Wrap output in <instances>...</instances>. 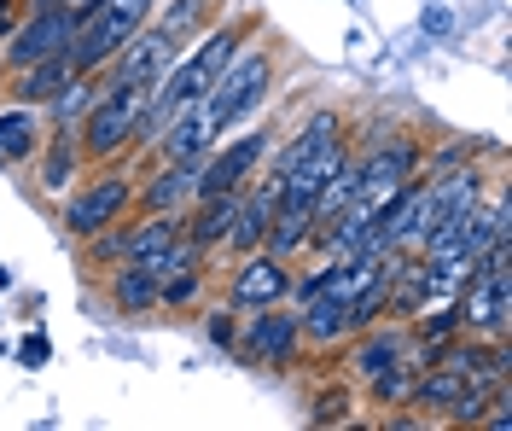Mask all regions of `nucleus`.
Masks as SVG:
<instances>
[{
	"mask_svg": "<svg viewBox=\"0 0 512 431\" xmlns=\"http://www.w3.org/2000/svg\"><path fill=\"white\" fill-rule=\"evenodd\" d=\"M210 338H216L222 350H233V321H227V309H216V315H210Z\"/></svg>",
	"mask_w": 512,
	"mask_h": 431,
	"instance_id": "obj_22",
	"label": "nucleus"
},
{
	"mask_svg": "<svg viewBox=\"0 0 512 431\" xmlns=\"http://www.w3.org/2000/svg\"><path fill=\"white\" fill-rule=\"evenodd\" d=\"M146 100H152L146 88H105V94L88 105V117L76 123V129H82L76 146H82L88 158H111V152H123L128 140H134V123L146 117Z\"/></svg>",
	"mask_w": 512,
	"mask_h": 431,
	"instance_id": "obj_3",
	"label": "nucleus"
},
{
	"mask_svg": "<svg viewBox=\"0 0 512 431\" xmlns=\"http://www.w3.org/2000/svg\"><path fill=\"white\" fill-rule=\"evenodd\" d=\"M181 233H187L181 210H152V222H140V228L123 233V263H146V257H158L163 245H175Z\"/></svg>",
	"mask_w": 512,
	"mask_h": 431,
	"instance_id": "obj_14",
	"label": "nucleus"
},
{
	"mask_svg": "<svg viewBox=\"0 0 512 431\" xmlns=\"http://www.w3.org/2000/svg\"><path fill=\"white\" fill-rule=\"evenodd\" d=\"M175 53H181V47H175L163 30L128 35L123 47L111 53V88H146V94H152V88L163 82V70L175 65Z\"/></svg>",
	"mask_w": 512,
	"mask_h": 431,
	"instance_id": "obj_4",
	"label": "nucleus"
},
{
	"mask_svg": "<svg viewBox=\"0 0 512 431\" xmlns=\"http://www.w3.org/2000/svg\"><path fill=\"white\" fill-rule=\"evenodd\" d=\"M18 30V0H0V41Z\"/></svg>",
	"mask_w": 512,
	"mask_h": 431,
	"instance_id": "obj_24",
	"label": "nucleus"
},
{
	"mask_svg": "<svg viewBox=\"0 0 512 431\" xmlns=\"http://www.w3.org/2000/svg\"><path fill=\"white\" fill-rule=\"evenodd\" d=\"M414 169H419V146L414 140H384L373 158H361V187H355V199L379 210L384 199H396V193L414 181Z\"/></svg>",
	"mask_w": 512,
	"mask_h": 431,
	"instance_id": "obj_5",
	"label": "nucleus"
},
{
	"mask_svg": "<svg viewBox=\"0 0 512 431\" xmlns=\"http://www.w3.org/2000/svg\"><path fill=\"white\" fill-rule=\"evenodd\" d=\"M291 292V268L286 257H268V251H245V263L233 274V303L239 309H274Z\"/></svg>",
	"mask_w": 512,
	"mask_h": 431,
	"instance_id": "obj_8",
	"label": "nucleus"
},
{
	"mask_svg": "<svg viewBox=\"0 0 512 431\" xmlns=\"http://www.w3.org/2000/svg\"><path fill=\"white\" fill-rule=\"evenodd\" d=\"M70 35H76V12H64V6H47V12H35L24 30H12V47H6V65L24 70L35 59H53V53H70Z\"/></svg>",
	"mask_w": 512,
	"mask_h": 431,
	"instance_id": "obj_6",
	"label": "nucleus"
},
{
	"mask_svg": "<svg viewBox=\"0 0 512 431\" xmlns=\"http://www.w3.org/2000/svg\"><path fill=\"white\" fill-rule=\"evenodd\" d=\"M146 18H152V0H94L76 18V35H70V70L94 76L99 65H111V53L128 35L146 30Z\"/></svg>",
	"mask_w": 512,
	"mask_h": 431,
	"instance_id": "obj_1",
	"label": "nucleus"
},
{
	"mask_svg": "<svg viewBox=\"0 0 512 431\" xmlns=\"http://www.w3.org/2000/svg\"><path fill=\"white\" fill-rule=\"evenodd\" d=\"M198 169H204V158H169V164L146 181V210H181V204L198 199Z\"/></svg>",
	"mask_w": 512,
	"mask_h": 431,
	"instance_id": "obj_11",
	"label": "nucleus"
},
{
	"mask_svg": "<svg viewBox=\"0 0 512 431\" xmlns=\"http://www.w3.org/2000/svg\"><path fill=\"white\" fill-rule=\"evenodd\" d=\"M268 76H274V59L262 53V47H251V53H233L227 59V70L204 88V100H198V111H204V123L222 134L233 129L245 111H256L262 105V94H268Z\"/></svg>",
	"mask_w": 512,
	"mask_h": 431,
	"instance_id": "obj_2",
	"label": "nucleus"
},
{
	"mask_svg": "<svg viewBox=\"0 0 512 431\" xmlns=\"http://www.w3.org/2000/svg\"><path fill=\"white\" fill-rule=\"evenodd\" d=\"M24 362H30V367L47 362V338H41V332H30V338H24Z\"/></svg>",
	"mask_w": 512,
	"mask_h": 431,
	"instance_id": "obj_23",
	"label": "nucleus"
},
{
	"mask_svg": "<svg viewBox=\"0 0 512 431\" xmlns=\"http://www.w3.org/2000/svg\"><path fill=\"white\" fill-rule=\"evenodd\" d=\"M70 169H76V140L59 134V140H53V152H47V164H41V187H47V193L64 187V181H70Z\"/></svg>",
	"mask_w": 512,
	"mask_h": 431,
	"instance_id": "obj_19",
	"label": "nucleus"
},
{
	"mask_svg": "<svg viewBox=\"0 0 512 431\" xmlns=\"http://www.w3.org/2000/svg\"><path fill=\"white\" fill-rule=\"evenodd\" d=\"M332 140H338V117H332V111H320V117H309V129L297 134L291 146H280V152H274V169H268V175H274V181H286L291 169H303L315 152H326Z\"/></svg>",
	"mask_w": 512,
	"mask_h": 431,
	"instance_id": "obj_13",
	"label": "nucleus"
},
{
	"mask_svg": "<svg viewBox=\"0 0 512 431\" xmlns=\"http://www.w3.org/2000/svg\"><path fill=\"white\" fill-rule=\"evenodd\" d=\"M361 332H367V327H361ZM402 362H419L414 350H408V338H402V332H367V338H361V350H355V373H361L367 385H373V379H384L390 367H402Z\"/></svg>",
	"mask_w": 512,
	"mask_h": 431,
	"instance_id": "obj_15",
	"label": "nucleus"
},
{
	"mask_svg": "<svg viewBox=\"0 0 512 431\" xmlns=\"http://www.w3.org/2000/svg\"><path fill=\"white\" fill-rule=\"evenodd\" d=\"M297 327L309 344H338L344 332H350V298H338L332 286H320L303 298V315H297Z\"/></svg>",
	"mask_w": 512,
	"mask_h": 431,
	"instance_id": "obj_12",
	"label": "nucleus"
},
{
	"mask_svg": "<svg viewBox=\"0 0 512 431\" xmlns=\"http://www.w3.org/2000/svg\"><path fill=\"white\" fill-rule=\"evenodd\" d=\"M76 70H70V53H53V59H35V65L18 70V82H12V94L24 105H41V100H53L64 82H70Z\"/></svg>",
	"mask_w": 512,
	"mask_h": 431,
	"instance_id": "obj_16",
	"label": "nucleus"
},
{
	"mask_svg": "<svg viewBox=\"0 0 512 431\" xmlns=\"http://www.w3.org/2000/svg\"><path fill=\"white\" fill-rule=\"evenodd\" d=\"M35 134H41V123H35L24 105H18V111H0V164H24L30 146H35Z\"/></svg>",
	"mask_w": 512,
	"mask_h": 431,
	"instance_id": "obj_18",
	"label": "nucleus"
},
{
	"mask_svg": "<svg viewBox=\"0 0 512 431\" xmlns=\"http://www.w3.org/2000/svg\"><path fill=\"white\" fill-rule=\"evenodd\" d=\"M297 344H303L297 315H268V309H256V321L245 327V350H251V362H262V367L297 362Z\"/></svg>",
	"mask_w": 512,
	"mask_h": 431,
	"instance_id": "obj_10",
	"label": "nucleus"
},
{
	"mask_svg": "<svg viewBox=\"0 0 512 431\" xmlns=\"http://www.w3.org/2000/svg\"><path fill=\"white\" fill-rule=\"evenodd\" d=\"M262 152H268V129H251L239 146H227V152H216V158H204V169H198V193H239V187L256 175Z\"/></svg>",
	"mask_w": 512,
	"mask_h": 431,
	"instance_id": "obj_9",
	"label": "nucleus"
},
{
	"mask_svg": "<svg viewBox=\"0 0 512 431\" xmlns=\"http://www.w3.org/2000/svg\"><path fill=\"white\" fill-rule=\"evenodd\" d=\"M315 420H344V391H332V397H315Z\"/></svg>",
	"mask_w": 512,
	"mask_h": 431,
	"instance_id": "obj_21",
	"label": "nucleus"
},
{
	"mask_svg": "<svg viewBox=\"0 0 512 431\" xmlns=\"http://www.w3.org/2000/svg\"><path fill=\"white\" fill-rule=\"evenodd\" d=\"M123 204H128V175H99L94 187H82V193L70 199L64 228L76 233V239H94V233H105L123 216Z\"/></svg>",
	"mask_w": 512,
	"mask_h": 431,
	"instance_id": "obj_7",
	"label": "nucleus"
},
{
	"mask_svg": "<svg viewBox=\"0 0 512 431\" xmlns=\"http://www.w3.org/2000/svg\"><path fill=\"white\" fill-rule=\"evenodd\" d=\"M111 298H117L123 315H146V309L158 303V274H146L140 263H123L111 274Z\"/></svg>",
	"mask_w": 512,
	"mask_h": 431,
	"instance_id": "obj_17",
	"label": "nucleus"
},
{
	"mask_svg": "<svg viewBox=\"0 0 512 431\" xmlns=\"http://www.w3.org/2000/svg\"><path fill=\"white\" fill-rule=\"evenodd\" d=\"M198 18H204V0H175V12H169V18H163L158 30L169 35V41H175V47H181V30H187V24H198Z\"/></svg>",
	"mask_w": 512,
	"mask_h": 431,
	"instance_id": "obj_20",
	"label": "nucleus"
}]
</instances>
